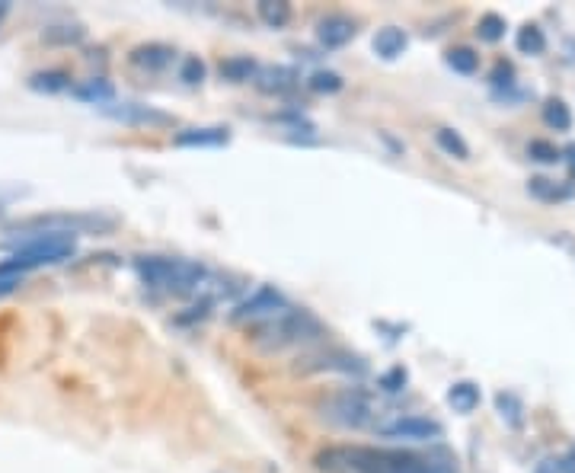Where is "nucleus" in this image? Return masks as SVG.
Returning <instances> with one entry per match:
<instances>
[{"label":"nucleus","instance_id":"32","mask_svg":"<svg viewBox=\"0 0 575 473\" xmlns=\"http://www.w3.org/2000/svg\"><path fill=\"white\" fill-rule=\"evenodd\" d=\"M20 285V275H0V298H7Z\"/></svg>","mask_w":575,"mask_h":473},{"label":"nucleus","instance_id":"21","mask_svg":"<svg viewBox=\"0 0 575 473\" xmlns=\"http://www.w3.org/2000/svg\"><path fill=\"white\" fill-rule=\"evenodd\" d=\"M435 141H438V148H441V151H448V154L457 157V160H467V157H470L467 141L460 138L457 132H451V128H438V132H435Z\"/></svg>","mask_w":575,"mask_h":473},{"label":"nucleus","instance_id":"18","mask_svg":"<svg viewBox=\"0 0 575 473\" xmlns=\"http://www.w3.org/2000/svg\"><path fill=\"white\" fill-rule=\"evenodd\" d=\"M29 87L32 90H42V93H58V90H68L71 80L64 71H42V74H32L29 77Z\"/></svg>","mask_w":575,"mask_h":473},{"label":"nucleus","instance_id":"33","mask_svg":"<svg viewBox=\"0 0 575 473\" xmlns=\"http://www.w3.org/2000/svg\"><path fill=\"white\" fill-rule=\"evenodd\" d=\"M563 160H566V167H569V176L575 179V144H569V148L563 151Z\"/></svg>","mask_w":575,"mask_h":473},{"label":"nucleus","instance_id":"27","mask_svg":"<svg viewBox=\"0 0 575 473\" xmlns=\"http://www.w3.org/2000/svg\"><path fill=\"white\" fill-rule=\"evenodd\" d=\"M179 77H183L186 84H202V80H205V64L199 58H186L183 68H179Z\"/></svg>","mask_w":575,"mask_h":473},{"label":"nucleus","instance_id":"9","mask_svg":"<svg viewBox=\"0 0 575 473\" xmlns=\"http://www.w3.org/2000/svg\"><path fill=\"white\" fill-rule=\"evenodd\" d=\"M173 48L170 45H138V48H131V64H138V68H147V71H163V68H170L173 64Z\"/></svg>","mask_w":575,"mask_h":473},{"label":"nucleus","instance_id":"5","mask_svg":"<svg viewBox=\"0 0 575 473\" xmlns=\"http://www.w3.org/2000/svg\"><path fill=\"white\" fill-rule=\"evenodd\" d=\"M115 227L112 215H96V211H55V215H36L13 227L16 234H61V237H80V234H109Z\"/></svg>","mask_w":575,"mask_h":473},{"label":"nucleus","instance_id":"19","mask_svg":"<svg viewBox=\"0 0 575 473\" xmlns=\"http://www.w3.org/2000/svg\"><path fill=\"white\" fill-rule=\"evenodd\" d=\"M448 68H454L457 74H473L476 68H480V55L467 45H457L448 52Z\"/></svg>","mask_w":575,"mask_h":473},{"label":"nucleus","instance_id":"22","mask_svg":"<svg viewBox=\"0 0 575 473\" xmlns=\"http://www.w3.org/2000/svg\"><path fill=\"white\" fill-rule=\"evenodd\" d=\"M531 192L537 195V199H547V202H560V199H569L572 195L569 186H556L553 179H544V176L531 179Z\"/></svg>","mask_w":575,"mask_h":473},{"label":"nucleus","instance_id":"30","mask_svg":"<svg viewBox=\"0 0 575 473\" xmlns=\"http://www.w3.org/2000/svg\"><path fill=\"white\" fill-rule=\"evenodd\" d=\"M403 384H406V368H390L387 374H381V387L390 390V394L393 390H400Z\"/></svg>","mask_w":575,"mask_h":473},{"label":"nucleus","instance_id":"25","mask_svg":"<svg viewBox=\"0 0 575 473\" xmlns=\"http://www.w3.org/2000/svg\"><path fill=\"white\" fill-rule=\"evenodd\" d=\"M310 90H317V93H336L342 87V77L333 74V71H317L314 77L307 80Z\"/></svg>","mask_w":575,"mask_h":473},{"label":"nucleus","instance_id":"12","mask_svg":"<svg viewBox=\"0 0 575 473\" xmlns=\"http://www.w3.org/2000/svg\"><path fill=\"white\" fill-rule=\"evenodd\" d=\"M406 32L397 29V26H384V29H377V36H374V52L393 61V58H400L406 52Z\"/></svg>","mask_w":575,"mask_h":473},{"label":"nucleus","instance_id":"29","mask_svg":"<svg viewBox=\"0 0 575 473\" xmlns=\"http://www.w3.org/2000/svg\"><path fill=\"white\" fill-rule=\"evenodd\" d=\"M61 29H64V32H58V29L52 26V29L45 32V39H48V42H77L80 36H84V29H80V26H61Z\"/></svg>","mask_w":575,"mask_h":473},{"label":"nucleus","instance_id":"20","mask_svg":"<svg viewBox=\"0 0 575 473\" xmlns=\"http://www.w3.org/2000/svg\"><path fill=\"white\" fill-rule=\"evenodd\" d=\"M544 122L550 128H556V132H569V128H572V112H569V106L563 100H547Z\"/></svg>","mask_w":575,"mask_h":473},{"label":"nucleus","instance_id":"31","mask_svg":"<svg viewBox=\"0 0 575 473\" xmlns=\"http://www.w3.org/2000/svg\"><path fill=\"white\" fill-rule=\"evenodd\" d=\"M29 189H23V186H7V183H0V211H4L10 202H16V199H23Z\"/></svg>","mask_w":575,"mask_h":473},{"label":"nucleus","instance_id":"10","mask_svg":"<svg viewBox=\"0 0 575 473\" xmlns=\"http://www.w3.org/2000/svg\"><path fill=\"white\" fill-rule=\"evenodd\" d=\"M179 148H218V144H227L230 135L227 128H186L173 138Z\"/></svg>","mask_w":575,"mask_h":473},{"label":"nucleus","instance_id":"1","mask_svg":"<svg viewBox=\"0 0 575 473\" xmlns=\"http://www.w3.org/2000/svg\"><path fill=\"white\" fill-rule=\"evenodd\" d=\"M320 473H448L432 461L409 451L371 448V445H333L317 454Z\"/></svg>","mask_w":575,"mask_h":473},{"label":"nucleus","instance_id":"11","mask_svg":"<svg viewBox=\"0 0 575 473\" xmlns=\"http://www.w3.org/2000/svg\"><path fill=\"white\" fill-rule=\"evenodd\" d=\"M103 112H109L112 119H122V122H141V125H170V116H163V112H157V109H147V106H135V103H125L122 109L103 106Z\"/></svg>","mask_w":575,"mask_h":473},{"label":"nucleus","instance_id":"26","mask_svg":"<svg viewBox=\"0 0 575 473\" xmlns=\"http://www.w3.org/2000/svg\"><path fill=\"white\" fill-rule=\"evenodd\" d=\"M528 154L537 160V163H556L563 157V151H556L550 141H531V148H528Z\"/></svg>","mask_w":575,"mask_h":473},{"label":"nucleus","instance_id":"24","mask_svg":"<svg viewBox=\"0 0 575 473\" xmlns=\"http://www.w3.org/2000/svg\"><path fill=\"white\" fill-rule=\"evenodd\" d=\"M476 32H480L483 42H499L505 36V20L499 13H486L480 20V26H476Z\"/></svg>","mask_w":575,"mask_h":473},{"label":"nucleus","instance_id":"13","mask_svg":"<svg viewBox=\"0 0 575 473\" xmlns=\"http://www.w3.org/2000/svg\"><path fill=\"white\" fill-rule=\"evenodd\" d=\"M448 403L454 406V413H473L476 406H480V387L473 381H457L451 390H448Z\"/></svg>","mask_w":575,"mask_h":473},{"label":"nucleus","instance_id":"14","mask_svg":"<svg viewBox=\"0 0 575 473\" xmlns=\"http://www.w3.org/2000/svg\"><path fill=\"white\" fill-rule=\"evenodd\" d=\"M259 74V64L250 55H234L221 61V77L234 80V84H243V80H253Z\"/></svg>","mask_w":575,"mask_h":473},{"label":"nucleus","instance_id":"15","mask_svg":"<svg viewBox=\"0 0 575 473\" xmlns=\"http://www.w3.org/2000/svg\"><path fill=\"white\" fill-rule=\"evenodd\" d=\"M256 13H259V20L272 29H282L291 23V4H285V0H259Z\"/></svg>","mask_w":575,"mask_h":473},{"label":"nucleus","instance_id":"7","mask_svg":"<svg viewBox=\"0 0 575 473\" xmlns=\"http://www.w3.org/2000/svg\"><path fill=\"white\" fill-rule=\"evenodd\" d=\"M285 304V298L278 295L275 288H259L256 295H250L243 304L234 307V314H230V320L237 323H266L269 317H275Z\"/></svg>","mask_w":575,"mask_h":473},{"label":"nucleus","instance_id":"3","mask_svg":"<svg viewBox=\"0 0 575 473\" xmlns=\"http://www.w3.org/2000/svg\"><path fill=\"white\" fill-rule=\"evenodd\" d=\"M320 410H323V419H330L333 426H342V429H377L384 416L377 397L361 387L336 390V394L323 400Z\"/></svg>","mask_w":575,"mask_h":473},{"label":"nucleus","instance_id":"2","mask_svg":"<svg viewBox=\"0 0 575 473\" xmlns=\"http://www.w3.org/2000/svg\"><path fill=\"white\" fill-rule=\"evenodd\" d=\"M323 336V323L304 307H282L275 317L256 326V346L266 352H282L304 342H317Z\"/></svg>","mask_w":575,"mask_h":473},{"label":"nucleus","instance_id":"8","mask_svg":"<svg viewBox=\"0 0 575 473\" xmlns=\"http://www.w3.org/2000/svg\"><path fill=\"white\" fill-rule=\"evenodd\" d=\"M317 39L326 48H342V45H349L355 39V23L342 13H330L317 23Z\"/></svg>","mask_w":575,"mask_h":473},{"label":"nucleus","instance_id":"16","mask_svg":"<svg viewBox=\"0 0 575 473\" xmlns=\"http://www.w3.org/2000/svg\"><path fill=\"white\" fill-rule=\"evenodd\" d=\"M259 80V87L266 90V93H285L294 87V71L288 68H266V71H259L256 74Z\"/></svg>","mask_w":575,"mask_h":473},{"label":"nucleus","instance_id":"34","mask_svg":"<svg viewBox=\"0 0 575 473\" xmlns=\"http://www.w3.org/2000/svg\"><path fill=\"white\" fill-rule=\"evenodd\" d=\"M4 16H7V4H0V20H4Z\"/></svg>","mask_w":575,"mask_h":473},{"label":"nucleus","instance_id":"23","mask_svg":"<svg viewBox=\"0 0 575 473\" xmlns=\"http://www.w3.org/2000/svg\"><path fill=\"white\" fill-rule=\"evenodd\" d=\"M74 93L80 96V100H90L96 106H106L112 100V87L106 84V80H90L87 87H77Z\"/></svg>","mask_w":575,"mask_h":473},{"label":"nucleus","instance_id":"4","mask_svg":"<svg viewBox=\"0 0 575 473\" xmlns=\"http://www.w3.org/2000/svg\"><path fill=\"white\" fill-rule=\"evenodd\" d=\"M138 272L141 279L157 288V291H167V295H192L199 291L205 282V269L199 263H189V259H138Z\"/></svg>","mask_w":575,"mask_h":473},{"label":"nucleus","instance_id":"17","mask_svg":"<svg viewBox=\"0 0 575 473\" xmlns=\"http://www.w3.org/2000/svg\"><path fill=\"white\" fill-rule=\"evenodd\" d=\"M515 45H518V52H521V55H540V52H544V48H547V36H544V29H540V26L528 23V26H521V29H518Z\"/></svg>","mask_w":575,"mask_h":473},{"label":"nucleus","instance_id":"6","mask_svg":"<svg viewBox=\"0 0 575 473\" xmlns=\"http://www.w3.org/2000/svg\"><path fill=\"white\" fill-rule=\"evenodd\" d=\"M377 432L384 438H393V442H435V438H441L438 422L422 419V416H403L393 422H381Z\"/></svg>","mask_w":575,"mask_h":473},{"label":"nucleus","instance_id":"28","mask_svg":"<svg viewBox=\"0 0 575 473\" xmlns=\"http://www.w3.org/2000/svg\"><path fill=\"white\" fill-rule=\"evenodd\" d=\"M496 403H499L502 416H508V419H512V426H518V422H521V403L512 394H499Z\"/></svg>","mask_w":575,"mask_h":473}]
</instances>
